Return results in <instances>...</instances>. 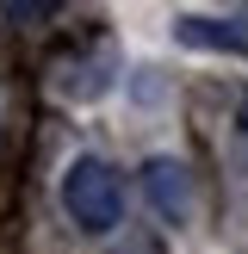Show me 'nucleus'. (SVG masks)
I'll use <instances>...</instances> for the list:
<instances>
[{"mask_svg":"<svg viewBox=\"0 0 248 254\" xmlns=\"http://www.w3.org/2000/svg\"><path fill=\"white\" fill-rule=\"evenodd\" d=\"M143 186H149V198H155L161 217L180 223L186 211H192V186H186V168H180V161H168V155L149 161V168H143Z\"/></svg>","mask_w":248,"mask_h":254,"instance_id":"nucleus-3","label":"nucleus"},{"mask_svg":"<svg viewBox=\"0 0 248 254\" xmlns=\"http://www.w3.org/2000/svg\"><path fill=\"white\" fill-rule=\"evenodd\" d=\"M242 136H248V99H242Z\"/></svg>","mask_w":248,"mask_h":254,"instance_id":"nucleus-4","label":"nucleus"},{"mask_svg":"<svg viewBox=\"0 0 248 254\" xmlns=\"http://www.w3.org/2000/svg\"><path fill=\"white\" fill-rule=\"evenodd\" d=\"M174 37L192 50H223V56H248V19H205V12H180Z\"/></svg>","mask_w":248,"mask_h":254,"instance_id":"nucleus-2","label":"nucleus"},{"mask_svg":"<svg viewBox=\"0 0 248 254\" xmlns=\"http://www.w3.org/2000/svg\"><path fill=\"white\" fill-rule=\"evenodd\" d=\"M62 211L74 217L81 236H112L124 217V186L99 155H74L62 168Z\"/></svg>","mask_w":248,"mask_h":254,"instance_id":"nucleus-1","label":"nucleus"}]
</instances>
